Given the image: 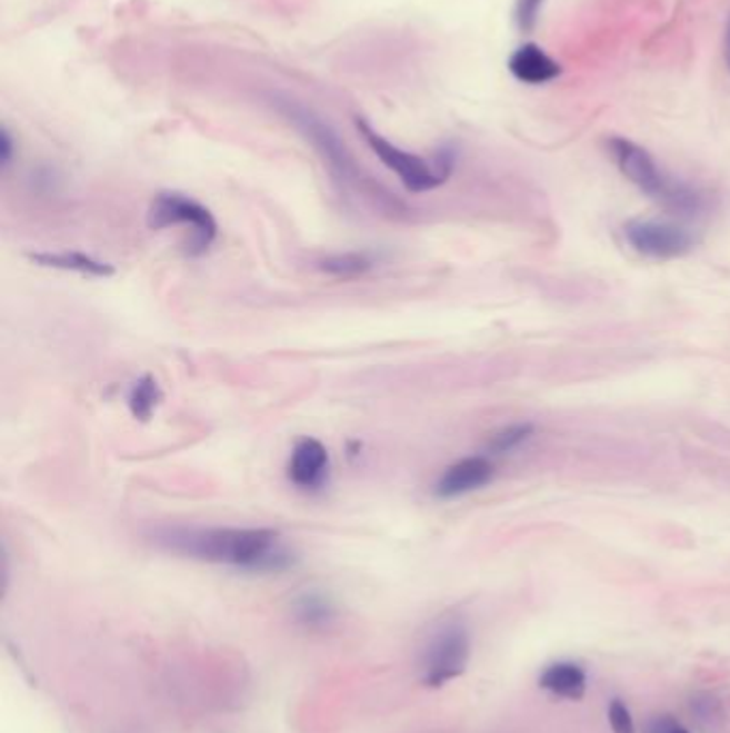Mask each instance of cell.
I'll return each mask as SVG.
<instances>
[{
    "mask_svg": "<svg viewBox=\"0 0 730 733\" xmlns=\"http://www.w3.org/2000/svg\"><path fill=\"white\" fill-rule=\"evenodd\" d=\"M154 543L168 552L247 573H281L293 554L272 528H163Z\"/></svg>",
    "mask_w": 730,
    "mask_h": 733,
    "instance_id": "6da1fadb",
    "label": "cell"
},
{
    "mask_svg": "<svg viewBox=\"0 0 730 733\" xmlns=\"http://www.w3.org/2000/svg\"><path fill=\"white\" fill-rule=\"evenodd\" d=\"M609 148L621 175L634 182L653 202L681 217H694L704 208L701 191L664 172L649 150L626 138H611Z\"/></svg>",
    "mask_w": 730,
    "mask_h": 733,
    "instance_id": "7a4b0ae2",
    "label": "cell"
},
{
    "mask_svg": "<svg viewBox=\"0 0 730 733\" xmlns=\"http://www.w3.org/2000/svg\"><path fill=\"white\" fill-rule=\"evenodd\" d=\"M356 129L360 131V136L376 152V157L380 159L381 164L401 178V182L406 185L408 191H413V194L433 191V189H438L439 185H443L452 172L454 152L450 148L439 152L436 164H429L427 159L386 140L364 118H356Z\"/></svg>",
    "mask_w": 730,
    "mask_h": 733,
    "instance_id": "3957f363",
    "label": "cell"
},
{
    "mask_svg": "<svg viewBox=\"0 0 730 733\" xmlns=\"http://www.w3.org/2000/svg\"><path fill=\"white\" fill-rule=\"evenodd\" d=\"M148 226L150 230H166L174 226L189 228L191 236L187 242V254L193 258L206 254L219 235L214 215L198 200L176 191H163L150 202Z\"/></svg>",
    "mask_w": 730,
    "mask_h": 733,
    "instance_id": "277c9868",
    "label": "cell"
},
{
    "mask_svg": "<svg viewBox=\"0 0 730 733\" xmlns=\"http://www.w3.org/2000/svg\"><path fill=\"white\" fill-rule=\"evenodd\" d=\"M471 658L468 626L459 620L441 624L422 654V682L429 689H441L461 677Z\"/></svg>",
    "mask_w": 730,
    "mask_h": 733,
    "instance_id": "5b68a950",
    "label": "cell"
},
{
    "mask_svg": "<svg viewBox=\"0 0 730 733\" xmlns=\"http://www.w3.org/2000/svg\"><path fill=\"white\" fill-rule=\"evenodd\" d=\"M623 235L634 251L653 260L681 258L694 247L692 235L672 221L632 219L623 226Z\"/></svg>",
    "mask_w": 730,
    "mask_h": 733,
    "instance_id": "8992f818",
    "label": "cell"
},
{
    "mask_svg": "<svg viewBox=\"0 0 730 733\" xmlns=\"http://www.w3.org/2000/svg\"><path fill=\"white\" fill-rule=\"evenodd\" d=\"M330 474L328 448L318 438H300L293 444L292 457L288 464V478L293 487L302 492L322 489Z\"/></svg>",
    "mask_w": 730,
    "mask_h": 733,
    "instance_id": "52a82bcc",
    "label": "cell"
},
{
    "mask_svg": "<svg viewBox=\"0 0 730 733\" xmlns=\"http://www.w3.org/2000/svg\"><path fill=\"white\" fill-rule=\"evenodd\" d=\"M493 464L484 455H473L454 462L443 469L436 483V496L439 499L461 498L471 492L482 489L493 481Z\"/></svg>",
    "mask_w": 730,
    "mask_h": 733,
    "instance_id": "ba28073f",
    "label": "cell"
},
{
    "mask_svg": "<svg viewBox=\"0 0 730 733\" xmlns=\"http://www.w3.org/2000/svg\"><path fill=\"white\" fill-rule=\"evenodd\" d=\"M292 617L307 633H326L337 624L339 610L322 590H304L292 601Z\"/></svg>",
    "mask_w": 730,
    "mask_h": 733,
    "instance_id": "9c48e42d",
    "label": "cell"
},
{
    "mask_svg": "<svg viewBox=\"0 0 730 733\" xmlns=\"http://www.w3.org/2000/svg\"><path fill=\"white\" fill-rule=\"evenodd\" d=\"M508 69L519 82L533 87L553 82L561 73V65L536 43H526L517 48L508 60Z\"/></svg>",
    "mask_w": 730,
    "mask_h": 733,
    "instance_id": "30bf717a",
    "label": "cell"
},
{
    "mask_svg": "<svg viewBox=\"0 0 730 733\" xmlns=\"http://www.w3.org/2000/svg\"><path fill=\"white\" fill-rule=\"evenodd\" d=\"M29 260L32 265L43 266V268L80 273V275L97 277V279H106V277L114 275V266L108 265L103 260H97L84 251H37V254H29Z\"/></svg>",
    "mask_w": 730,
    "mask_h": 733,
    "instance_id": "8fae6325",
    "label": "cell"
},
{
    "mask_svg": "<svg viewBox=\"0 0 730 733\" xmlns=\"http://www.w3.org/2000/svg\"><path fill=\"white\" fill-rule=\"evenodd\" d=\"M540 686L556 697L579 702L587 691V674L577 663H553L540 675Z\"/></svg>",
    "mask_w": 730,
    "mask_h": 733,
    "instance_id": "7c38bea8",
    "label": "cell"
},
{
    "mask_svg": "<svg viewBox=\"0 0 730 733\" xmlns=\"http://www.w3.org/2000/svg\"><path fill=\"white\" fill-rule=\"evenodd\" d=\"M376 266V258L369 251H346L328 256L320 263L326 275L339 277V279H353L364 273H369Z\"/></svg>",
    "mask_w": 730,
    "mask_h": 733,
    "instance_id": "4fadbf2b",
    "label": "cell"
},
{
    "mask_svg": "<svg viewBox=\"0 0 730 733\" xmlns=\"http://www.w3.org/2000/svg\"><path fill=\"white\" fill-rule=\"evenodd\" d=\"M161 402H163L161 386L157 384L152 376H142L140 380L133 382V386L129 390V397H127L129 410L138 420L152 418V414L159 408Z\"/></svg>",
    "mask_w": 730,
    "mask_h": 733,
    "instance_id": "5bb4252c",
    "label": "cell"
},
{
    "mask_svg": "<svg viewBox=\"0 0 730 733\" xmlns=\"http://www.w3.org/2000/svg\"><path fill=\"white\" fill-rule=\"evenodd\" d=\"M531 436H533V425L531 423L508 425V427H503V429H499L497 434H493V438L489 440V453L491 455H506V453L519 448L521 444H526Z\"/></svg>",
    "mask_w": 730,
    "mask_h": 733,
    "instance_id": "9a60e30c",
    "label": "cell"
},
{
    "mask_svg": "<svg viewBox=\"0 0 730 733\" xmlns=\"http://www.w3.org/2000/svg\"><path fill=\"white\" fill-rule=\"evenodd\" d=\"M544 0H517L514 2V22L521 32H533L540 20Z\"/></svg>",
    "mask_w": 730,
    "mask_h": 733,
    "instance_id": "2e32d148",
    "label": "cell"
},
{
    "mask_svg": "<svg viewBox=\"0 0 730 733\" xmlns=\"http://www.w3.org/2000/svg\"><path fill=\"white\" fill-rule=\"evenodd\" d=\"M609 723L613 733H637L632 712L621 700H613L609 705Z\"/></svg>",
    "mask_w": 730,
    "mask_h": 733,
    "instance_id": "e0dca14e",
    "label": "cell"
},
{
    "mask_svg": "<svg viewBox=\"0 0 730 733\" xmlns=\"http://www.w3.org/2000/svg\"><path fill=\"white\" fill-rule=\"evenodd\" d=\"M644 733H690L671 714H656L647 721Z\"/></svg>",
    "mask_w": 730,
    "mask_h": 733,
    "instance_id": "ac0fdd59",
    "label": "cell"
},
{
    "mask_svg": "<svg viewBox=\"0 0 730 733\" xmlns=\"http://www.w3.org/2000/svg\"><path fill=\"white\" fill-rule=\"evenodd\" d=\"M13 157V140H11V133L7 129L0 131V159H2V166H7Z\"/></svg>",
    "mask_w": 730,
    "mask_h": 733,
    "instance_id": "d6986e66",
    "label": "cell"
},
{
    "mask_svg": "<svg viewBox=\"0 0 730 733\" xmlns=\"http://www.w3.org/2000/svg\"><path fill=\"white\" fill-rule=\"evenodd\" d=\"M724 60H727V67L730 71V18L727 22V30H724Z\"/></svg>",
    "mask_w": 730,
    "mask_h": 733,
    "instance_id": "ffe728a7",
    "label": "cell"
}]
</instances>
